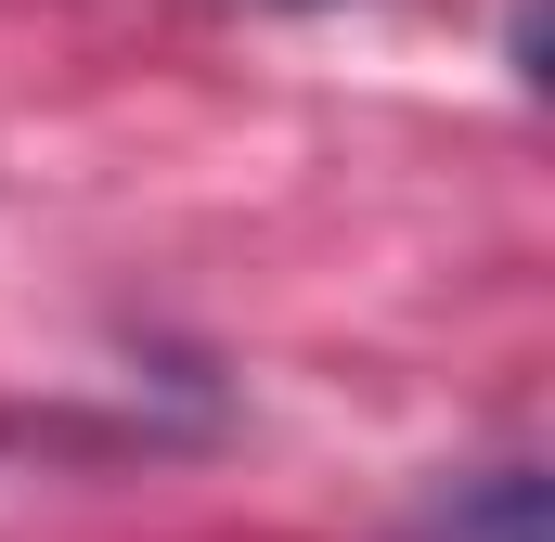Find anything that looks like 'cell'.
I'll list each match as a JSON object with an SVG mask.
<instances>
[{
	"mask_svg": "<svg viewBox=\"0 0 555 542\" xmlns=\"http://www.w3.org/2000/svg\"><path fill=\"white\" fill-rule=\"evenodd\" d=\"M543 517H555V478L504 465L478 504H439V542H543Z\"/></svg>",
	"mask_w": 555,
	"mask_h": 542,
	"instance_id": "6da1fadb",
	"label": "cell"
}]
</instances>
